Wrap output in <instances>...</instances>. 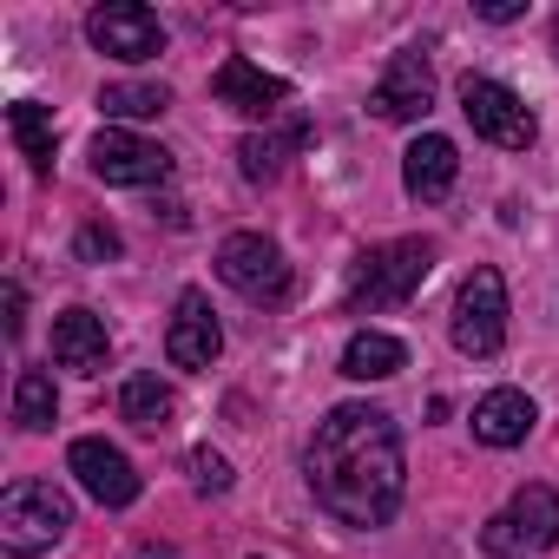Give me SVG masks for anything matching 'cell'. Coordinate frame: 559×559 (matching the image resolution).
Masks as SVG:
<instances>
[{
	"mask_svg": "<svg viewBox=\"0 0 559 559\" xmlns=\"http://www.w3.org/2000/svg\"><path fill=\"white\" fill-rule=\"evenodd\" d=\"M310 493L330 520L343 526H389L408 487V461H402V428L389 408L369 402H343L317 421L310 454H304Z\"/></svg>",
	"mask_w": 559,
	"mask_h": 559,
	"instance_id": "obj_1",
	"label": "cell"
},
{
	"mask_svg": "<svg viewBox=\"0 0 559 559\" xmlns=\"http://www.w3.org/2000/svg\"><path fill=\"white\" fill-rule=\"evenodd\" d=\"M21 310H27V297H21V284H14V290H8V336H21V330H27V317H21Z\"/></svg>",
	"mask_w": 559,
	"mask_h": 559,
	"instance_id": "obj_25",
	"label": "cell"
},
{
	"mask_svg": "<svg viewBox=\"0 0 559 559\" xmlns=\"http://www.w3.org/2000/svg\"><path fill=\"white\" fill-rule=\"evenodd\" d=\"M67 467H73V480H80L99 507H132V500H139V467H132L112 441H99V435L73 441V448H67Z\"/></svg>",
	"mask_w": 559,
	"mask_h": 559,
	"instance_id": "obj_11",
	"label": "cell"
},
{
	"mask_svg": "<svg viewBox=\"0 0 559 559\" xmlns=\"http://www.w3.org/2000/svg\"><path fill=\"white\" fill-rule=\"evenodd\" d=\"M428 270H435V243L428 237H395V243H376L356 257L349 270V317H376V310H395L408 304L421 284H428Z\"/></svg>",
	"mask_w": 559,
	"mask_h": 559,
	"instance_id": "obj_2",
	"label": "cell"
},
{
	"mask_svg": "<svg viewBox=\"0 0 559 559\" xmlns=\"http://www.w3.org/2000/svg\"><path fill=\"white\" fill-rule=\"evenodd\" d=\"M93 178L99 185H119V191H145V185H165L171 178V152L126 132V126H106L93 139Z\"/></svg>",
	"mask_w": 559,
	"mask_h": 559,
	"instance_id": "obj_9",
	"label": "cell"
},
{
	"mask_svg": "<svg viewBox=\"0 0 559 559\" xmlns=\"http://www.w3.org/2000/svg\"><path fill=\"white\" fill-rule=\"evenodd\" d=\"M526 8H520V0H487V8H480V21H520Z\"/></svg>",
	"mask_w": 559,
	"mask_h": 559,
	"instance_id": "obj_26",
	"label": "cell"
},
{
	"mask_svg": "<svg viewBox=\"0 0 559 559\" xmlns=\"http://www.w3.org/2000/svg\"><path fill=\"white\" fill-rule=\"evenodd\" d=\"M552 53H559V14H552Z\"/></svg>",
	"mask_w": 559,
	"mask_h": 559,
	"instance_id": "obj_28",
	"label": "cell"
},
{
	"mask_svg": "<svg viewBox=\"0 0 559 559\" xmlns=\"http://www.w3.org/2000/svg\"><path fill=\"white\" fill-rule=\"evenodd\" d=\"M86 40L106 53V60H126V67H145L165 53V27L152 8H139V0H106V8L86 14Z\"/></svg>",
	"mask_w": 559,
	"mask_h": 559,
	"instance_id": "obj_8",
	"label": "cell"
},
{
	"mask_svg": "<svg viewBox=\"0 0 559 559\" xmlns=\"http://www.w3.org/2000/svg\"><path fill=\"white\" fill-rule=\"evenodd\" d=\"M211 99H217V106H230V112H243V119H270V112H284L290 80H276V73H263L257 60L230 53V60L211 73Z\"/></svg>",
	"mask_w": 559,
	"mask_h": 559,
	"instance_id": "obj_12",
	"label": "cell"
},
{
	"mask_svg": "<svg viewBox=\"0 0 559 559\" xmlns=\"http://www.w3.org/2000/svg\"><path fill=\"white\" fill-rule=\"evenodd\" d=\"M53 362L73 369V376H99L112 362V336L93 310H60L53 317Z\"/></svg>",
	"mask_w": 559,
	"mask_h": 559,
	"instance_id": "obj_15",
	"label": "cell"
},
{
	"mask_svg": "<svg viewBox=\"0 0 559 559\" xmlns=\"http://www.w3.org/2000/svg\"><path fill=\"white\" fill-rule=\"evenodd\" d=\"M224 349V330H217V310L204 290H185L178 310H171V330H165V356L171 369H211Z\"/></svg>",
	"mask_w": 559,
	"mask_h": 559,
	"instance_id": "obj_13",
	"label": "cell"
},
{
	"mask_svg": "<svg viewBox=\"0 0 559 559\" xmlns=\"http://www.w3.org/2000/svg\"><path fill=\"white\" fill-rule=\"evenodd\" d=\"M171 93L165 86H145V80H119V86H99V112L112 126H132V119H165Z\"/></svg>",
	"mask_w": 559,
	"mask_h": 559,
	"instance_id": "obj_21",
	"label": "cell"
},
{
	"mask_svg": "<svg viewBox=\"0 0 559 559\" xmlns=\"http://www.w3.org/2000/svg\"><path fill=\"white\" fill-rule=\"evenodd\" d=\"M119 415H126L139 435H165V428L178 421V395H171V382H158V376H132V382L119 389Z\"/></svg>",
	"mask_w": 559,
	"mask_h": 559,
	"instance_id": "obj_18",
	"label": "cell"
},
{
	"mask_svg": "<svg viewBox=\"0 0 559 559\" xmlns=\"http://www.w3.org/2000/svg\"><path fill=\"white\" fill-rule=\"evenodd\" d=\"M8 132H14V145H21V158H27L34 171L53 165V112H47L40 99H14V106H8Z\"/></svg>",
	"mask_w": 559,
	"mask_h": 559,
	"instance_id": "obj_20",
	"label": "cell"
},
{
	"mask_svg": "<svg viewBox=\"0 0 559 559\" xmlns=\"http://www.w3.org/2000/svg\"><path fill=\"white\" fill-rule=\"evenodd\" d=\"M461 112H467V126H474L487 145H500V152H526V145L539 139L533 106H526L513 86H500V80L467 73V80H461Z\"/></svg>",
	"mask_w": 559,
	"mask_h": 559,
	"instance_id": "obj_6",
	"label": "cell"
},
{
	"mask_svg": "<svg viewBox=\"0 0 559 559\" xmlns=\"http://www.w3.org/2000/svg\"><path fill=\"white\" fill-rule=\"evenodd\" d=\"M139 559H171V552H165V546H158V552H152V546H145V552H139Z\"/></svg>",
	"mask_w": 559,
	"mask_h": 559,
	"instance_id": "obj_27",
	"label": "cell"
},
{
	"mask_svg": "<svg viewBox=\"0 0 559 559\" xmlns=\"http://www.w3.org/2000/svg\"><path fill=\"white\" fill-rule=\"evenodd\" d=\"M73 250H80V263H106V257H119V230H106V224H86Z\"/></svg>",
	"mask_w": 559,
	"mask_h": 559,
	"instance_id": "obj_24",
	"label": "cell"
},
{
	"mask_svg": "<svg viewBox=\"0 0 559 559\" xmlns=\"http://www.w3.org/2000/svg\"><path fill=\"white\" fill-rule=\"evenodd\" d=\"M500 343H507V284L493 263H480L454 297V349L487 362V356H500Z\"/></svg>",
	"mask_w": 559,
	"mask_h": 559,
	"instance_id": "obj_7",
	"label": "cell"
},
{
	"mask_svg": "<svg viewBox=\"0 0 559 559\" xmlns=\"http://www.w3.org/2000/svg\"><path fill=\"white\" fill-rule=\"evenodd\" d=\"M73 533V500L53 487V480H14L0 493V546L14 559L27 552H47Z\"/></svg>",
	"mask_w": 559,
	"mask_h": 559,
	"instance_id": "obj_3",
	"label": "cell"
},
{
	"mask_svg": "<svg viewBox=\"0 0 559 559\" xmlns=\"http://www.w3.org/2000/svg\"><path fill=\"white\" fill-rule=\"evenodd\" d=\"M428 106H435V73H428V60H421V53H395V60L382 67V80H376V93H369V112L389 119V126H415V119H428Z\"/></svg>",
	"mask_w": 559,
	"mask_h": 559,
	"instance_id": "obj_10",
	"label": "cell"
},
{
	"mask_svg": "<svg viewBox=\"0 0 559 559\" xmlns=\"http://www.w3.org/2000/svg\"><path fill=\"white\" fill-rule=\"evenodd\" d=\"M454 178H461V152H454V139L421 132V139L402 152V185H408L415 204H441V198L454 191Z\"/></svg>",
	"mask_w": 559,
	"mask_h": 559,
	"instance_id": "obj_14",
	"label": "cell"
},
{
	"mask_svg": "<svg viewBox=\"0 0 559 559\" xmlns=\"http://www.w3.org/2000/svg\"><path fill=\"white\" fill-rule=\"evenodd\" d=\"M480 546L493 552V559H526V552H546V546H559V493L552 487H520L487 526H480Z\"/></svg>",
	"mask_w": 559,
	"mask_h": 559,
	"instance_id": "obj_4",
	"label": "cell"
},
{
	"mask_svg": "<svg viewBox=\"0 0 559 559\" xmlns=\"http://www.w3.org/2000/svg\"><path fill=\"white\" fill-rule=\"evenodd\" d=\"M304 139H310V126H304V119H297L290 132H250V139H237V171H243L250 185H270L276 171H284V158H290Z\"/></svg>",
	"mask_w": 559,
	"mask_h": 559,
	"instance_id": "obj_19",
	"label": "cell"
},
{
	"mask_svg": "<svg viewBox=\"0 0 559 559\" xmlns=\"http://www.w3.org/2000/svg\"><path fill=\"white\" fill-rule=\"evenodd\" d=\"M185 474H191L198 493H230V461H224L217 448H191V454H185Z\"/></svg>",
	"mask_w": 559,
	"mask_h": 559,
	"instance_id": "obj_23",
	"label": "cell"
},
{
	"mask_svg": "<svg viewBox=\"0 0 559 559\" xmlns=\"http://www.w3.org/2000/svg\"><path fill=\"white\" fill-rule=\"evenodd\" d=\"M53 415H60L53 376H47V369H21V376H14V421H21L27 435H40V428H53Z\"/></svg>",
	"mask_w": 559,
	"mask_h": 559,
	"instance_id": "obj_22",
	"label": "cell"
},
{
	"mask_svg": "<svg viewBox=\"0 0 559 559\" xmlns=\"http://www.w3.org/2000/svg\"><path fill=\"white\" fill-rule=\"evenodd\" d=\"M533 421H539V408L526 389H493L474 402V441L480 448H520L533 435Z\"/></svg>",
	"mask_w": 559,
	"mask_h": 559,
	"instance_id": "obj_16",
	"label": "cell"
},
{
	"mask_svg": "<svg viewBox=\"0 0 559 559\" xmlns=\"http://www.w3.org/2000/svg\"><path fill=\"white\" fill-rule=\"evenodd\" d=\"M402 369H408V343L389 336V330H356V336L343 343V376H349V382H389V376H402Z\"/></svg>",
	"mask_w": 559,
	"mask_h": 559,
	"instance_id": "obj_17",
	"label": "cell"
},
{
	"mask_svg": "<svg viewBox=\"0 0 559 559\" xmlns=\"http://www.w3.org/2000/svg\"><path fill=\"white\" fill-rule=\"evenodd\" d=\"M217 276L237 297H250V304H284L290 297V263H284V250H276L263 230H230L217 243Z\"/></svg>",
	"mask_w": 559,
	"mask_h": 559,
	"instance_id": "obj_5",
	"label": "cell"
}]
</instances>
